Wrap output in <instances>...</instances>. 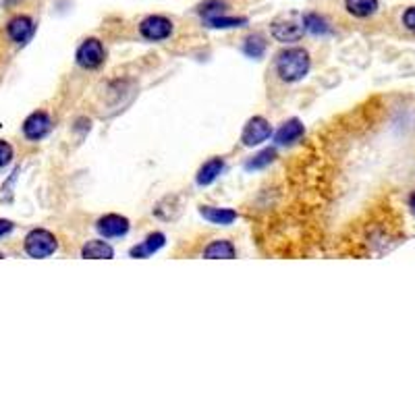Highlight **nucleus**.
Wrapping results in <instances>:
<instances>
[{
    "label": "nucleus",
    "mask_w": 415,
    "mask_h": 415,
    "mask_svg": "<svg viewBox=\"0 0 415 415\" xmlns=\"http://www.w3.org/2000/svg\"><path fill=\"white\" fill-rule=\"evenodd\" d=\"M310 71V54L303 48H289L276 58V73L287 84L299 81Z\"/></svg>",
    "instance_id": "f257e3e1"
},
{
    "label": "nucleus",
    "mask_w": 415,
    "mask_h": 415,
    "mask_svg": "<svg viewBox=\"0 0 415 415\" xmlns=\"http://www.w3.org/2000/svg\"><path fill=\"white\" fill-rule=\"evenodd\" d=\"M58 243H56V237L50 233V231H44V229H36L32 231L27 237H25V251L27 255L32 257H48L56 251Z\"/></svg>",
    "instance_id": "f03ea898"
},
{
    "label": "nucleus",
    "mask_w": 415,
    "mask_h": 415,
    "mask_svg": "<svg viewBox=\"0 0 415 415\" xmlns=\"http://www.w3.org/2000/svg\"><path fill=\"white\" fill-rule=\"evenodd\" d=\"M305 27H303V19L299 21L295 15L291 17H281L272 23V36L279 42H297L301 40Z\"/></svg>",
    "instance_id": "7ed1b4c3"
},
{
    "label": "nucleus",
    "mask_w": 415,
    "mask_h": 415,
    "mask_svg": "<svg viewBox=\"0 0 415 415\" xmlns=\"http://www.w3.org/2000/svg\"><path fill=\"white\" fill-rule=\"evenodd\" d=\"M270 133H272L270 123L264 116H253V118H249V123L245 125V129L241 133V142H243V146L253 148V146H260L262 142H266Z\"/></svg>",
    "instance_id": "20e7f679"
},
{
    "label": "nucleus",
    "mask_w": 415,
    "mask_h": 415,
    "mask_svg": "<svg viewBox=\"0 0 415 415\" xmlns=\"http://www.w3.org/2000/svg\"><path fill=\"white\" fill-rule=\"evenodd\" d=\"M140 34L150 42H160V40H166L173 34V23L162 15H150V17H146L142 21Z\"/></svg>",
    "instance_id": "39448f33"
},
{
    "label": "nucleus",
    "mask_w": 415,
    "mask_h": 415,
    "mask_svg": "<svg viewBox=\"0 0 415 415\" xmlns=\"http://www.w3.org/2000/svg\"><path fill=\"white\" fill-rule=\"evenodd\" d=\"M77 62L84 68H98L104 62V46L100 40L90 38L77 48Z\"/></svg>",
    "instance_id": "423d86ee"
},
{
    "label": "nucleus",
    "mask_w": 415,
    "mask_h": 415,
    "mask_svg": "<svg viewBox=\"0 0 415 415\" xmlns=\"http://www.w3.org/2000/svg\"><path fill=\"white\" fill-rule=\"evenodd\" d=\"M50 127H52V123H50V116H48L46 112H34V114H29V116L25 118V123H23V133H25L27 140L38 142V140H42V137L48 135Z\"/></svg>",
    "instance_id": "0eeeda50"
},
{
    "label": "nucleus",
    "mask_w": 415,
    "mask_h": 415,
    "mask_svg": "<svg viewBox=\"0 0 415 415\" xmlns=\"http://www.w3.org/2000/svg\"><path fill=\"white\" fill-rule=\"evenodd\" d=\"M34 32H36V25L27 15H17L7 25V34L15 44H27L32 40Z\"/></svg>",
    "instance_id": "6e6552de"
},
{
    "label": "nucleus",
    "mask_w": 415,
    "mask_h": 415,
    "mask_svg": "<svg viewBox=\"0 0 415 415\" xmlns=\"http://www.w3.org/2000/svg\"><path fill=\"white\" fill-rule=\"evenodd\" d=\"M96 229L104 237H123L129 231V221L125 216H118V214H106L98 221Z\"/></svg>",
    "instance_id": "1a4fd4ad"
},
{
    "label": "nucleus",
    "mask_w": 415,
    "mask_h": 415,
    "mask_svg": "<svg viewBox=\"0 0 415 415\" xmlns=\"http://www.w3.org/2000/svg\"><path fill=\"white\" fill-rule=\"evenodd\" d=\"M303 131H305L303 123L297 121V118H291L279 131H276V144H279V146H289V144H293V142L299 140V137L303 135Z\"/></svg>",
    "instance_id": "9d476101"
},
{
    "label": "nucleus",
    "mask_w": 415,
    "mask_h": 415,
    "mask_svg": "<svg viewBox=\"0 0 415 415\" xmlns=\"http://www.w3.org/2000/svg\"><path fill=\"white\" fill-rule=\"evenodd\" d=\"M199 214H201L205 221L214 223V225H231V223L237 221V212L229 210V208H210V205H203L201 210H199Z\"/></svg>",
    "instance_id": "9b49d317"
},
{
    "label": "nucleus",
    "mask_w": 415,
    "mask_h": 415,
    "mask_svg": "<svg viewBox=\"0 0 415 415\" xmlns=\"http://www.w3.org/2000/svg\"><path fill=\"white\" fill-rule=\"evenodd\" d=\"M237 255V249L231 241H214L203 249V257L208 260H233Z\"/></svg>",
    "instance_id": "f8f14e48"
},
{
    "label": "nucleus",
    "mask_w": 415,
    "mask_h": 415,
    "mask_svg": "<svg viewBox=\"0 0 415 415\" xmlns=\"http://www.w3.org/2000/svg\"><path fill=\"white\" fill-rule=\"evenodd\" d=\"M164 235L162 233H152L142 245H135L133 249H131V255L133 257H150L152 253H156L162 245H164Z\"/></svg>",
    "instance_id": "ddd939ff"
},
{
    "label": "nucleus",
    "mask_w": 415,
    "mask_h": 415,
    "mask_svg": "<svg viewBox=\"0 0 415 415\" xmlns=\"http://www.w3.org/2000/svg\"><path fill=\"white\" fill-rule=\"evenodd\" d=\"M344 9H347L353 17L366 19L378 11V0H344Z\"/></svg>",
    "instance_id": "4468645a"
},
{
    "label": "nucleus",
    "mask_w": 415,
    "mask_h": 415,
    "mask_svg": "<svg viewBox=\"0 0 415 415\" xmlns=\"http://www.w3.org/2000/svg\"><path fill=\"white\" fill-rule=\"evenodd\" d=\"M223 168H225V162H223L221 158L208 160V162L199 168V173H197V183H199V185H210V183H214V181L218 179V175L223 173Z\"/></svg>",
    "instance_id": "2eb2a0df"
},
{
    "label": "nucleus",
    "mask_w": 415,
    "mask_h": 415,
    "mask_svg": "<svg viewBox=\"0 0 415 415\" xmlns=\"http://www.w3.org/2000/svg\"><path fill=\"white\" fill-rule=\"evenodd\" d=\"M81 255L88 260H110L114 255V251L104 241H88L81 249Z\"/></svg>",
    "instance_id": "dca6fc26"
},
{
    "label": "nucleus",
    "mask_w": 415,
    "mask_h": 415,
    "mask_svg": "<svg viewBox=\"0 0 415 415\" xmlns=\"http://www.w3.org/2000/svg\"><path fill=\"white\" fill-rule=\"evenodd\" d=\"M303 27H305V32L316 34V36H324V34L330 32L328 21H326L322 15H318V13H310V15H305V17H303Z\"/></svg>",
    "instance_id": "f3484780"
},
{
    "label": "nucleus",
    "mask_w": 415,
    "mask_h": 415,
    "mask_svg": "<svg viewBox=\"0 0 415 415\" xmlns=\"http://www.w3.org/2000/svg\"><path fill=\"white\" fill-rule=\"evenodd\" d=\"M205 23L214 27V29H231V27H241L247 23L245 17H225V15H218V17H212V19H205Z\"/></svg>",
    "instance_id": "a211bd4d"
},
{
    "label": "nucleus",
    "mask_w": 415,
    "mask_h": 415,
    "mask_svg": "<svg viewBox=\"0 0 415 415\" xmlns=\"http://www.w3.org/2000/svg\"><path fill=\"white\" fill-rule=\"evenodd\" d=\"M225 9H227L225 0H205V3L199 7V13L203 19H212V17L225 15Z\"/></svg>",
    "instance_id": "6ab92c4d"
},
{
    "label": "nucleus",
    "mask_w": 415,
    "mask_h": 415,
    "mask_svg": "<svg viewBox=\"0 0 415 415\" xmlns=\"http://www.w3.org/2000/svg\"><path fill=\"white\" fill-rule=\"evenodd\" d=\"M243 50H245L247 56H251V58H260V56L264 54V50H266V42H264L262 36H249V38L245 40Z\"/></svg>",
    "instance_id": "aec40b11"
},
{
    "label": "nucleus",
    "mask_w": 415,
    "mask_h": 415,
    "mask_svg": "<svg viewBox=\"0 0 415 415\" xmlns=\"http://www.w3.org/2000/svg\"><path fill=\"white\" fill-rule=\"evenodd\" d=\"M274 158H276V152H274V150H264V152H260L257 156H253V160L247 162V171L264 168V166H268Z\"/></svg>",
    "instance_id": "412c9836"
},
{
    "label": "nucleus",
    "mask_w": 415,
    "mask_h": 415,
    "mask_svg": "<svg viewBox=\"0 0 415 415\" xmlns=\"http://www.w3.org/2000/svg\"><path fill=\"white\" fill-rule=\"evenodd\" d=\"M11 160H13V148L7 142L0 140V168L7 166Z\"/></svg>",
    "instance_id": "4be33fe9"
},
{
    "label": "nucleus",
    "mask_w": 415,
    "mask_h": 415,
    "mask_svg": "<svg viewBox=\"0 0 415 415\" xmlns=\"http://www.w3.org/2000/svg\"><path fill=\"white\" fill-rule=\"evenodd\" d=\"M403 25L415 34V7H409L405 13H403Z\"/></svg>",
    "instance_id": "5701e85b"
},
{
    "label": "nucleus",
    "mask_w": 415,
    "mask_h": 415,
    "mask_svg": "<svg viewBox=\"0 0 415 415\" xmlns=\"http://www.w3.org/2000/svg\"><path fill=\"white\" fill-rule=\"evenodd\" d=\"M11 229H13V223H11V221H0V235H7Z\"/></svg>",
    "instance_id": "b1692460"
},
{
    "label": "nucleus",
    "mask_w": 415,
    "mask_h": 415,
    "mask_svg": "<svg viewBox=\"0 0 415 415\" xmlns=\"http://www.w3.org/2000/svg\"><path fill=\"white\" fill-rule=\"evenodd\" d=\"M409 208H411V212H413V216H415V191L409 195Z\"/></svg>",
    "instance_id": "393cba45"
},
{
    "label": "nucleus",
    "mask_w": 415,
    "mask_h": 415,
    "mask_svg": "<svg viewBox=\"0 0 415 415\" xmlns=\"http://www.w3.org/2000/svg\"><path fill=\"white\" fill-rule=\"evenodd\" d=\"M0 257H5V255H3V253H0Z\"/></svg>",
    "instance_id": "a878e982"
}]
</instances>
